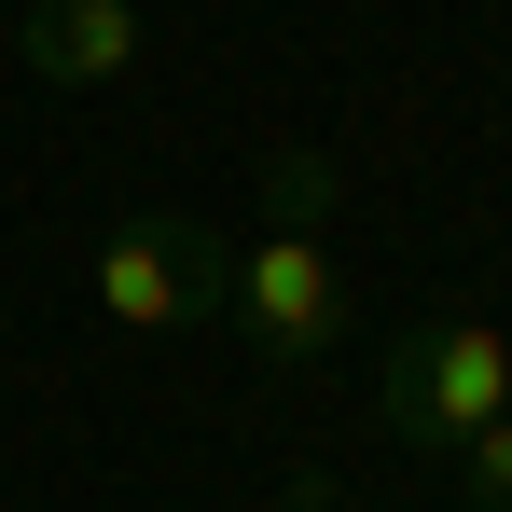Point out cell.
Listing matches in <instances>:
<instances>
[{
  "instance_id": "1",
  "label": "cell",
  "mask_w": 512,
  "mask_h": 512,
  "mask_svg": "<svg viewBox=\"0 0 512 512\" xmlns=\"http://www.w3.org/2000/svg\"><path fill=\"white\" fill-rule=\"evenodd\" d=\"M222 305H236V250H222L194 208L111 222V250H97V319H125V333H194V319H222Z\"/></svg>"
},
{
  "instance_id": "2",
  "label": "cell",
  "mask_w": 512,
  "mask_h": 512,
  "mask_svg": "<svg viewBox=\"0 0 512 512\" xmlns=\"http://www.w3.org/2000/svg\"><path fill=\"white\" fill-rule=\"evenodd\" d=\"M485 416H512V333L485 319H416L388 346V429L402 443H471Z\"/></svg>"
},
{
  "instance_id": "3",
  "label": "cell",
  "mask_w": 512,
  "mask_h": 512,
  "mask_svg": "<svg viewBox=\"0 0 512 512\" xmlns=\"http://www.w3.org/2000/svg\"><path fill=\"white\" fill-rule=\"evenodd\" d=\"M222 319H250L263 360H319V346H346V319H360V291H346V263L305 236V222H277L250 263H236V305Z\"/></svg>"
},
{
  "instance_id": "4",
  "label": "cell",
  "mask_w": 512,
  "mask_h": 512,
  "mask_svg": "<svg viewBox=\"0 0 512 512\" xmlns=\"http://www.w3.org/2000/svg\"><path fill=\"white\" fill-rule=\"evenodd\" d=\"M14 56L42 84H125L139 70V0H14Z\"/></svg>"
},
{
  "instance_id": "5",
  "label": "cell",
  "mask_w": 512,
  "mask_h": 512,
  "mask_svg": "<svg viewBox=\"0 0 512 512\" xmlns=\"http://www.w3.org/2000/svg\"><path fill=\"white\" fill-rule=\"evenodd\" d=\"M263 222H305V236H319V222H333V167H319V153H277V167H263Z\"/></svg>"
},
{
  "instance_id": "6",
  "label": "cell",
  "mask_w": 512,
  "mask_h": 512,
  "mask_svg": "<svg viewBox=\"0 0 512 512\" xmlns=\"http://www.w3.org/2000/svg\"><path fill=\"white\" fill-rule=\"evenodd\" d=\"M457 457H471V512H512V416H485Z\"/></svg>"
},
{
  "instance_id": "7",
  "label": "cell",
  "mask_w": 512,
  "mask_h": 512,
  "mask_svg": "<svg viewBox=\"0 0 512 512\" xmlns=\"http://www.w3.org/2000/svg\"><path fill=\"white\" fill-rule=\"evenodd\" d=\"M250 512H333V485H277V499H250Z\"/></svg>"
}]
</instances>
